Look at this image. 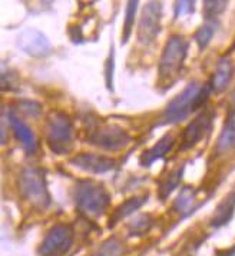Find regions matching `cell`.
<instances>
[{
    "label": "cell",
    "instance_id": "24",
    "mask_svg": "<svg viewBox=\"0 0 235 256\" xmlns=\"http://www.w3.org/2000/svg\"><path fill=\"white\" fill-rule=\"evenodd\" d=\"M226 2H204V16L206 20H215L226 8Z\"/></svg>",
    "mask_w": 235,
    "mask_h": 256
},
{
    "label": "cell",
    "instance_id": "18",
    "mask_svg": "<svg viewBox=\"0 0 235 256\" xmlns=\"http://www.w3.org/2000/svg\"><path fill=\"white\" fill-rule=\"evenodd\" d=\"M195 205V189L192 186H184L174 202V210L182 216L191 215Z\"/></svg>",
    "mask_w": 235,
    "mask_h": 256
},
{
    "label": "cell",
    "instance_id": "3",
    "mask_svg": "<svg viewBox=\"0 0 235 256\" xmlns=\"http://www.w3.org/2000/svg\"><path fill=\"white\" fill-rule=\"evenodd\" d=\"M75 130L71 118L63 112H52L46 122V142L55 154H68L73 148Z\"/></svg>",
    "mask_w": 235,
    "mask_h": 256
},
{
    "label": "cell",
    "instance_id": "2",
    "mask_svg": "<svg viewBox=\"0 0 235 256\" xmlns=\"http://www.w3.org/2000/svg\"><path fill=\"white\" fill-rule=\"evenodd\" d=\"M186 52H188V42L185 40L182 34H172L168 39L158 68V76L161 82L169 84L178 78V74L184 68Z\"/></svg>",
    "mask_w": 235,
    "mask_h": 256
},
{
    "label": "cell",
    "instance_id": "12",
    "mask_svg": "<svg viewBox=\"0 0 235 256\" xmlns=\"http://www.w3.org/2000/svg\"><path fill=\"white\" fill-rule=\"evenodd\" d=\"M8 120H9V126L13 130L15 138L22 144L25 152L29 154H36V150H38V140H36V136H35L31 128L23 122L15 112H9Z\"/></svg>",
    "mask_w": 235,
    "mask_h": 256
},
{
    "label": "cell",
    "instance_id": "25",
    "mask_svg": "<svg viewBox=\"0 0 235 256\" xmlns=\"http://www.w3.org/2000/svg\"><path fill=\"white\" fill-rule=\"evenodd\" d=\"M18 110L31 118H38L42 113V104L35 100H22L18 103Z\"/></svg>",
    "mask_w": 235,
    "mask_h": 256
},
{
    "label": "cell",
    "instance_id": "1",
    "mask_svg": "<svg viewBox=\"0 0 235 256\" xmlns=\"http://www.w3.org/2000/svg\"><path fill=\"white\" fill-rule=\"evenodd\" d=\"M72 199L83 215L102 216L111 205V194L106 186L92 179H82L73 184Z\"/></svg>",
    "mask_w": 235,
    "mask_h": 256
},
{
    "label": "cell",
    "instance_id": "13",
    "mask_svg": "<svg viewBox=\"0 0 235 256\" xmlns=\"http://www.w3.org/2000/svg\"><path fill=\"white\" fill-rule=\"evenodd\" d=\"M232 74H234L232 60L229 58H226V56L219 59L218 63H216L214 74H212V80H211L212 90L216 93L224 92L225 89L228 88L229 82H231V79H232Z\"/></svg>",
    "mask_w": 235,
    "mask_h": 256
},
{
    "label": "cell",
    "instance_id": "14",
    "mask_svg": "<svg viewBox=\"0 0 235 256\" xmlns=\"http://www.w3.org/2000/svg\"><path fill=\"white\" fill-rule=\"evenodd\" d=\"M174 144H175L174 134H166L165 136H162L156 144H153L149 150H146V152H143V154H141V160H139V164H142V166H145V168L151 166V164H152L153 162H156L158 159L164 158L165 154H168V152L172 149V146H174Z\"/></svg>",
    "mask_w": 235,
    "mask_h": 256
},
{
    "label": "cell",
    "instance_id": "4",
    "mask_svg": "<svg viewBox=\"0 0 235 256\" xmlns=\"http://www.w3.org/2000/svg\"><path fill=\"white\" fill-rule=\"evenodd\" d=\"M22 196L38 208H48L51 198L45 172L39 168H25L19 176Z\"/></svg>",
    "mask_w": 235,
    "mask_h": 256
},
{
    "label": "cell",
    "instance_id": "6",
    "mask_svg": "<svg viewBox=\"0 0 235 256\" xmlns=\"http://www.w3.org/2000/svg\"><path fill=\"white\" fill-rule=\"evenodd\" d=\"M132 138L123 128L118 124H103L92 130L89 142L93 146L108 150V152H121L131 144Z\"/></svg>",
    "mask_w": 235,
    "mask_h": 256
},
{
    "label": "cell",
    "instance_id": "10",
    "mask_svg": "<svg viewBox=\"0 0 235 256\" xmlns=\"http://www.w3.org/2000/svg\"><path fill=\"white\" fill-rule=\"evenodd\" d=\"M69 164L83 172L93 174H103L111 172L116 162L112 158L102 156L98 154H91V152H82V154H75L69 159Z\"/></svg>",
    "mask_w": 235,
    "mask_h": 256
},
{
    "label": "cell",
    "instance_id": "8",
    "mask_svg": "<svg viewBox=\"0 0 235 256\" xmlns=\"http://www.w3.org/2000/svg\"><path fill=\"white\" fill-rule=\"evenodd\" d=\"M162 20V3L149 2L143 6L141 19L138 23V42L142 46L152 44L161 32Z\"/></svg>",
    "mask_w": 235,
    "mask_h": 256
},
{
    "label": "cell",
    "instance_id": "29",
    "mask_svg": "<svg viewBox=\"0 0 235 256\" xmlns=\"http://www.w3.org/2000/svg\"><path fill=\"white\" fill-rule=\"evenodd\" d=\"M231 103H232V106H234V110H235V90L232 92V94H231Z\"/></svg>",
    "mask_w": 235,
    "mask_h": 256
},
{
    "label": "cell",
    "instance_id": "28",
    "mask_svg": "<svg viewBox=\"0 0 235 256\" xmlns=\"http://www.w3.org/2000/svg\"><path fill=\"white\" fill-rule=\"evenodd\" d=\"M68 33H69V36H71L73 43H82V32H81V28L78 24H71L68 28Z\"/></svg>",
    "mask_w": 235,
    "mask_h": 256
},
{
    "label": "cell",
    "instance_id": "19",
    "mask_svg": "<svg viewBox=\"0 0 235 256\" xmlns=\"http://www.w3.org/2000/svg\"><path fill=\"white\" fill-rule=\"evenodd\" d=\"M184 174V166H179L176 170L171 172L165 178L164 180L159 184V189H158V196L161 199H166L168 196L171 195V192L174 190L175 188L179 184V180Z\"/></svg>",
    "mask_w": 235,
    "mask_h": 256
},
{
    "label": "cell",
    "instance_id": "26",
    "mask_svg": "<svg viewBox=\"0 0 235 256\" xmlns=\"http://www.w3.org/2000/svg\"><path fill=\"white\" fill-rule=\"evenodd\" d=\"M195 10V2H176L175 3V19Z\"/></svg>",
    "mask_w": 235,
    "mask_h": 256
},
{
    "label": "cell",
    "instance_id": "27",
    "mask_svg": "<svg viewBox=\"0 0 235 256\" xmlns=\"http://www.w3.org/2000/svg\"><path fill=\"white\" fill-rule=\"evenodd\" d=\"M113 64H115V59H113V49H111V53L106 59V64H105V73H106V86L109 90L113 89Z\"/></svg>",
    "mask_w": 235,
    "mask_h": 256
},
{
    "label": "cell",
    "instance_id": "20",
    "mask_svg": "<svg viewBox=\"0 0 235 256\" xmlns=\"http://www.w3.org/2000/svg\"><path fill=\"white\" fill-rule=\"evenodd\" d=\"M155 224L153 218L148 214L138 215L132 222L129 224V235L131 236H143L149 232V229Z\"/></svg>",
    "mask_w": 235,
    "mask_h": 256
},
{
    "label": "cell",
    "instance_id": "30",
    "mask_svg": "<svg viewBox=\"0 0 235 256\" xmlns=\"http://www.w3.org/2000/svg\"><path fill=\"white\" fill-rule=\"evenodd\" d=\"M228 256H235V246L229 250V254H228Z\"/></svg>",
    "mask_w": 235,
    "mask_h": 256
},
{
    "label": "cell",
    "instance_id": "21",
    "mask_svg": "<svg viewBox=\"0 0 235 256\" xmlns=\"http://www.w3.org/2000/svg\"><path fill=\"white\" fill-rule=\"evenodd\" d=\"M215 33V23L214 20H206L205 24H202L196 33H195V42L198 44V49L199 50H205L209 43L212 40Z\"/></svg>",
    "mask_w": 235,
    "mask_h": 256
},
{
    "label": "cell",
    "instance_id": "7",
    "mask_svg": "<svg viewBox=\"0 0 235 256\" xmlns=\"http://www.w3.org/2000/svg\"><path fill=\"white\" fill-rule=\"evenodd\" d=\"M73 240H75V230L71 225L59 224V225L52 226L39 246V255H65L73 245Z\"/></svg>",
    "mask_w": 235,
    "mask_h": 256
},
{
    "label": "cell",
    "instance_id": "9",
    "mask_svg": "<svg viewBox=\"0 0 235 256\" xmlns=\"http://www.w3.org/2000/svg\"><path fill=\"white\" fill-rule=\"evenodd\" d=\"M18 46L26 54L33 58H43L49 54L52 46L48 36L38 29H25L18 36Z\"/></svg>",
    "mask_w": 235,
    "mask_h": 256
},
{
    "label": "cell",
    "instance_id": "15",
    "mask_svg": "<svg viewBox=\"0 0 235 256\" xmlns=\"http://www.w3.org/2000/svg\"><path fill=\"white\" fill-rule=\"evenodd\" d=\"M148 199H149V194L136 195L132 196V198H129V199H126L125 202H122L121 205L115 209L112 218H111V220H109V226L112 228V226L116 225L118 222H121L122 219H125L126 216L132 215L133 212H136L138 209H141V208L146 204Z\"/></svg>",
    "mask_w": 235,
    "mask_h": 256
},
{
    "label": "cell",
    "instance_id": "17",
    "mask_svg": "<svg viewBox=\"0 0 235 256\" xmlns=\"http://www.w3.org/2000/svg\"><path fill=\"white\" fill-rule=\"evenodd\" d=\"M232 149H235V110L228 116L216 144L218 154H226Z\"/></svg>",
    "mask_w": 235,
    "mask_h": 256
},
{
    "label": "cell",
    "instance_id": "23",
    "mask_svg": "<svg viewBox=\"0 0 235 256\" xmlns=\"http://www.w3.org/2000/svg\"><path fill=\"white\" fill-rule=\"evenodd\" d=\"M122 252V245L118 239H108L106 242H103L102 245L99 246L98 252L95 256H119Z\"/></svg>",
    "mask_w": 235,
    "mask_h": 256
},
{
    "label": "cell",
    "instance_id": "16",
    "mask_svg": "<svg viewBox=\"0 0 235 256\" xmlns=\"http://www.w3.org/2000/svg\"><path fill=\"white\" fill-rule=\"evenodd\" d=\"M235 212V192L226 195L219 202V205L215 208V212L212 218H211V222L209 225L212 228H221V226L226 225L232 216H234Z\"/></svg>",
    "mask_w": 235,
    "mask_h": 256
},
{
    "label": "cell",
    "instance_id": "11",
    "mask_svg": "<svg viewBox=\"0 0 235 256\" xmlns=\"http://www.w3.org/2000/svg\"><path fill=\"white\" fill-rule=\"evenodd\" d=\"M211 124H212V114L209 112L199 113L194 120L185 128L179 149L188 150V149L194 148L199 140H202L206 132L211 129Z\"/></svg>",
    "mask_w": 235,
    "mask_h": 256
},
{
    "label": "cell",
    "instance_id": "5",
    "mask_svg": "<svg viewBox=\"0 0 235 256\" xmlns=\"http://www.w3.org/2000/svg\"><path fill=\"white\" fill-rule=\"evenodd\" d=\"M202 84L199 82H189L181 93H178L164 109L165 123L178 124L195 110V99L201 90Z\"/></svg>",
    "mask_w": 235,
    "mask_h": 256
},
{
    "label": "cell",
    "instance_id": "22",
    "mask_svg": "<svg viewBox=\"0 0 235 256\" xmlns=\"http://www.w3.org/2000/svg\"><path fill=\"white\" fill-rule=\"evenodd\" d=\"M136 8L138 2H128L126 3V10H125V22H123V33H122V43H126L131 38L135 19H136Z\"/></svg>",
    "mask_w": 235,
    "mask_h": 256
}]
</instances>
